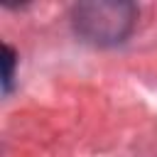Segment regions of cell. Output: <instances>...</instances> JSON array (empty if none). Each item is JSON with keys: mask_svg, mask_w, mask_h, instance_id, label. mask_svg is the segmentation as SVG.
I'll return each instance as SVG.
<instances>
[{"mask_svg": "<svg viewBox=\"0 0 157 157\" xmlns=\"http://www.w3.org/2000/svg\"><path fill=\"white\" fill-rule=\"evenodd\" d=\"M135 22V7L130 2L93 0L74 7V27L91 44H115L128 37Z\"/></svg>", "mask_w": 157, "mask_h": 157, "instance_id": "1", "label": "cell"}, {"mask_svg": "<svg viewBox=\"0 0 157 157\" xmlns=\"http://www.w3.org/2000/svg\"><path fill=\"white\" fill-rule=\"evenodd\" d=\"M2 66H5L2 83H5V91H7L10 88V81H12V66H15V52L10 47H2Z\"/></svg>", "mask_w": 157, "mask_h": 157, "instance_id": "2", "label": "cell"}]
</instances>
